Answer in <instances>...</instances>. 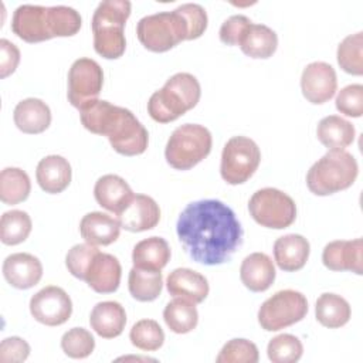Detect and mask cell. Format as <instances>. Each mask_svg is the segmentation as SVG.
Returning a JSON list of instances; mask_svg holds the SVG:
<instances>
[{
    "label": "cell",
    "instance_id": "f35d334b",
    "mask_svg": "<svg viewBox=\"0 0 363 363\" xmlns=\"http://www.w3.org/2000/svg\"><path fill=\"white\" fill-rule=\"evenodd\" d=\"M95 347V339L84 328H72L67 330L61 337V349L72 359L88 357Z\"/></svg>",
    "mask_w": 363,
    "mask_h": 363
},
{
    "label": "cell",
    "instance_id": "8992f818",
    "mask_svg": "<svg viewBox=\"0 0 363 363\" xmlns=\"http://www.w3.org/2000/svg\"><path fill=\"white\" fill-rule=\"evenodd\" d=\"M213 145L210 130L197 123H184L170 135L164 157L176 170H189L208 156Z\"/></svg>",
    "mask_w": 363,
    "mask_h": 363
},
{
    "label": "cell",
    "instance_id": "ab89813d",
    "mask_svg": "<svg viewBox=\"0 0 363 363\" xmlns=\"http://www.w3.org/2000/svg\"><path fill=\"white\" fill-rule=\"evenodd\" d=\"M259 359L258 347L255 343L247 339H231L228 340L218 356L217 363H257Z\"/></svg>",
    "mask_w": 363,
    "mask_h": 363
},
{
    "label": "cell",
    "instance_id": "ac0fdd59",
    "mask_svg": "<svg viewBox=\"0 0 363 363\" xmlns=\"http://www.w3.org/2000/svg\"><path fill=\"white\" fill-rule=\"evenodd\" d=\"M122 268L116 257L98 252L85 274V282L98 294H112L119 288Z\"/></svg>",
    "mask_w": 363,
    "mask_h": 363
},
{
    "label": "cell",
    "instance_id": "7a4b0ae2",
    "mask_svg": "<svg viewBox=\"0 0 363 363\" xmlns=\"http://www.w3.org/2000/svg\"><path fill=\"white\" fill-rule=\"evenodd\" d=\"M81 24L79 13L68 6L23 4L16 9L11 18L13 33L27 43L75 35Z\"/></svg>",
    "mask_w": 363,
    "mask_h": 363
},
{
    "label": "cell",
    "instance_id": "e575fe53",
    "mask_svg": "<svg viewBox=\"0 0 363 363\" xmlns=\"http://www.w3.org/2000/svg\"><path fill=\"white\" fill-rule=\"evenodd\" d=\"M31 218L26 211H6L0 220V240L6 245H17L27 240L31 233Z\"/></svg>",
    "mask_w": 363,
    "mask_h": 363
},
{
    "label": "cell",
    "instance_id": "277c9868",
    "mask_svg": "<svg viewBox=\"0 0 363 363\" xmlns=\"http://www.w3.org/2000/svg\"><path fill=\"white\" fill-rule=\"evenodd\" d=\"M132 4L128 0H105L98 4L92 16V34L95 51L106 58L122 57L126 48L125 24L130 16Z\"/></svg>",
    "mask_w": 363,
    "mask_h": 363
},
{
    "label": "cell",
    "instance_id": "44dd1931",
    "mask_svg": "<svg viewBox=\"0 0 363 363\" xmlns=\"http://www.w3.org/2000/svg\"><path fill=\"white\" fill-rule=\"evenodd\" d=\"M94 196L101 207L119 214L130 203L135 194L121 176L105 174L96 180Z\"/></svg>",
    "mask_w": 363,
    "mask_h": 363
},
{
    "label": "cell",
    "instance_id": "9a60e30c",
    "mask_svg": "<svg viewBox=\"0 0 363 363\" xmlns=\"http://www.w3.org/2000/svg\"><path fill=\"white\" fill-rule=\"evenodd\" d=\"M116 218L122 228L132 233H140L157 225L160 220V208L150 196L135 194L130 203L116 214Z\"/></svg>",
    "mask_w": 363,
    "mask_h": 363
},
{
    "label": "cell",
    "instance_id": "bcb514c9",
    "mask_svg": "<svg viewBox=\"0 0 363 363\" xmlns=\"http://www.w3.org/2000/svg\"><path fill=\"white\" fill-rule=\"evenodd\" d=\"M20 62V50L11 41L0 40V78L13 74Z\"/></svg>",
    "mask_w": 363,
    "mask_h": 363
},
{
    "label": "cell",
    "instance_id": "2e32d148",
    "mask_svg": "<svg viewBox=\"0 0 363 363\" xmlns=\"http://www.w3.org/2000/svg\"><path fill=\"white\" fill-rule=\"evenodd\" d=\"M3 275L13 288L30 289L40 282L43 277V265L33 254L16 252L6 257L3 262Z\"/></svg>",
    "mask_w": 363,
    "mask_h": 363
},
{
    "label": "cell",
    "instance_id": "52a82bcc",
    "mask_svg": "<svg viewBox=\"0 0 363 363\" xmlns=\"http://www.w3.org/2000/svg\"><path fill=\"white\" fill-rule=\"evenodd\" d=\"M142 45L153 52H164L189 38V27L177 9L142 17L136 26Z\"/></svg>",
    "mask_w": 363,
    "mask_h": 363
},
{
    "label": "cell",
    "instance_id": "4316f807",
    "mask_svg": "<svg viewBox=\"0 0 363 363\" xmlns=\"http://www.w3.org/2000/svg\"><path fill=\"white\" fill-rule=\"evenodd\" d=\"M16 126L30 135L44 132L51 123V111L48 105L38 98H26L14 108Z\"/></svg>",
    "mask_w": 363,
    "mask_h": 363
},
{
    "label": "cell",
    "instance_id": "603a6c76",
    "mask_svg": "<svg viewBox=\"0 0 363 363\" xmlns=\"http://www.w3.org/2000/svg\"><path fill=\"white\" fill-rule=\"evenodd\" d=\"M240 278L245 288L252 292L267 291L275 281V267L272 259L264 252L247 255L240 267Z\"/></svg>",
    "mask_w": 363,
    "mask_h": 363
},
{
    "label": "cell",
    "instance_id": "d6a6232c",
    "mask_svg": "<svg viewBox=\"0 0 363 363\" xmlns=\"http://www.w3.org/2000/svg\"><path fill=\"white\" fill-rule=\"evenodd\" d=\"M163 286V278L160 271L152 269H142L133 267L129 271L128 278V288L130 295L139 302H152L155 301Z\"/></svg>",
    "mask_w": 363,
    "mask_h": 363
},
{
    "label": "cell",
    "instance_id": "f546056e",
    "mask_svg": "<svg viewBox=\"0 0 363 363\" xmlns=\"http://www.w3.org/2000/svg\"><path fill=\"white\" fill-rule=\"evenodd\" d=\"M277 47V33L265 24L251 23L240 41L241 51L251 58H269Z\"/></svg>",
    "mask_w": 363,
    "mask_h": 363
},
{
    "label": "cell",
    "instance_id": "7c38bea8",
    "mask_svg": "<svg viewBox=\"0 0 363 363\" xmlns=\"http://www.w3.org/2000/svg\"><path fill=\"white\" fill-rule=\"evenodd\" d=\"M30 312L43 325L60 326L71 318L72 302L62 288L48 285L31 296Z\"/></svg>",
    "mask_w": 363,
    "mask_h": 363
},
{
    "label": "cell",
    "instance_id": "484cf974",
    "mask_svg": "<svg viewBox=\"0 0 363 363\" xmlns=\"http://www.w3.org/2000/svg\"><path fill=\"white\" fill-rule=\"evenodd\" d=\"M89 325L104 339L119 336L126 325V312L116 301L96 303L89 315Z\"/></svg>",
    "mask_w": 363,
    "mask_h": 363
},
{
    "label": "cell",
    "instance_id": "b9f144b4",
    "mask_svg": "<svg viewBox=\"0 0 363 363\" xmlns=\"http://www.w3.org/2000/svg\"><path fill=\"white\" fill-rule=\"evenodd\" d=\"M336 109L352 118H360L363 113V85L352 84L342 88L336 96Z\"/></svg>",
    "mask_w": 363,
    "mask_h": 363
},
{
    "label": "cell",
    "instance_id": "30bf717a",
    "mask_svg": "<svg viewBox=\"0 0 363 363\" xmlns=\"http://www.w3.org/2000/svg\"><path fill=\"white\" fill-rule=\"evenodd\" d=\"M259 162L258 145L247 136H234L227 140L221 153V177L228 184L245 183L255 173Z\"/></svg>",
    "mask_w": 363,
    "mask_h": 363
},
{
    "label": "cell",
    "instance_id": "4fadbf2b",
    "mask_svg": "<svg viewBox=\"0 0 363 363\" xmlns=\"http://www.w3.org/2000/svg\"><path fill=\"white\" fill-rule=\"evenodd\" d=\"M108 139L113 150L123 156L142 155L149 143L147 130L126 108Z\"/></svg>",
    "mask_w": 363,
    "mask_h": 363
},
{
    "label": "cell",
    "instance_id": "83f0119b",
    "mask_svg": "<svg viewBox=\"0 0 363 363\" xmlns=\"http://www.w3.org/2000/svg\"><path fill=\"white\" fill-rule=\"evenodd\" d=\"M170 247L162 237H149L139 241L132 251L133 267L162 271L170 261Z\"/></svg>",
    "mask_w": 363,
    "mask_h": 363
},
{
    "label": "cell",
    "instance_id": "f6af8a7d",
    "mask_svg": "<svg viewBox=\"0 0 363 363\" xmlns=\"http://www.w3.org/2000/svg\"><path fill=\"white\" fill-rule=\"evenodd\" d=\"M30 354V345L18 337H6L0 343V362L1 363H20L24 362Z\"/></svg>",
    "mask_w": 363,
    "mask_h": 363
},
{
    "label": "cell",
    "instance_id": "8d00e7d4",
    "mask_svg": "<svg viewBox=\"0 0 363 363\" xmlns=\"http://www.w3.org/2000/svg\"><path fill=\"white\" fill-rule=\"evenodd\" d=\"M129 339L138 349L153 352L162 347L164 342V332L156 320L142 319L132 326Z\"/></svg>",
    "mask_w": 363,
    "mask_h": 363
},
{
    "label": "cell",
    "instance_id": "d6986e66",
    "mask_svg": "<svg viewBox=\"0 0 363 363\" xmlns=\"http://www.w3.org/2000/svg\"><path fill=\"white\" fill-rule=\"evenodd\" d=\"M166 286L170 295L184 298L193 303L203 302L210 291L206 277L190 268L173 269L166 279Z\"/></svg>",
    "mask_w": 363,
    "mask_h": 363
},
{
    "label": "cell",
    "instance_id": "7bdbcfd3",
    "mask_svg": "<svg viewBox=\"0 0 363 363\" xmlns=\"http://www.w3.org/2000/svg\"><path fill=\"white\" fill-rule=\"evenodd\" d=\"M179 13L184 17L189 27V38L196 40L201 37V34L207 28V13L197 3H184L177 7Z\"/></svg>",
    "mask_w": 363,
    "mask_h": 363
},
{
    "label": "cell",
    "instance_id": "ba28073f",
    "mask_svg": "<svg viewBox=\"0 0 363 363\" xmlns=\"http://www.w3.org/2000/svg\"><path fill=\"white\" fill-rule=\"evenodd\" d=\"M248 211L255 223L274 230L286 228L296 218V204L292 197L274 187L257 190L248 201Z\"/></svg>",
    "mask_w": 363,
    "mask_h": 363
},
{
    "label": "cell",
    "instance_id": "4dcf8cb0",
    "mask_svg": "<svg viewBox=\"0 0 363 363\" xmlns=\"http://www.w3.org/2000/svg\"><path fill=\"white\" fill-rule=\"evenodd\" d=\"M349 302L336 294H322L315 305V315L320 325L329 329H337L345 326L350 319Z\"/></svg>",
    "mask_w": 363,
    "mask_h": 363
},
{
    "label": "cell",
    "instance_id": "8fae6325",
    "mask_svg": "<svg viewBox=\"0 0 363 363\" xmlns=\"http://www.w3.org/2000/svg\"><path fill=\"white\" fill-rule=\"evenodd\" d=\"M104 72L92 58H78L68 71V101L78 111L98 99L102 91Z\"/></svg>",
    "mask_w": 363,
    "mask_h": 363
},
{
    "label": "cell",
    "instance_id": "cb8c5ba5",
    "mask_svg": "<svg viewBox=\"0 0 363 363\" xmlns=\"http://www.w3.org/2000/svg\"><path fill=\"white\" fill-rule=\"evenodd\" d=\"M121 228L118 218L101 211L85 214L79 223L81 237L91 245H109L115 242Z\"/></svg>",
    "mask_w": 363,
    "mask_h": 363
},
{
    "label": "cell",
    "instance_id": "9c48e42d",
    "mask_svg": "<svg viewBox=\"0 0 363 363\" xmlns=\"http://www.w3.org/2000/svg\"><path fill=\"white\" fill-rule=\"evenodd\" d=\"M308 313V301L303 294L284 289L268 298L258 311V322L267 332L281 330L299 320Z\"/></svg>",
    "mask_w": 363,
    "mask_h": 363
},
{
    "label": "cell",
    "instance_id": "ee69618b",
    "mask_svg": "<svg viewBox=\"0 0 363 363\" xmlns=\"http://www.w3.org/2000/svg\"><path fill=\"white\" fill-rule=\"evenodd\" d=\"M251 24V20L242 14H234L228 17L220 27V40L227 45H240V41Z\"/></svg>",
    "mask_w": 363,
    "mask_h": 363
},
{
    "label": "cell",
    "instance_id": "74e56055",
    "mask_svg": "<svg viewBox=\"0 0 363 363\" xmlns=\"http://www.w3.org/2000/svg\"><path fill=\"white\" fill-rule=\"evenodd\" d=\"M303 346L301 340L289 333H282L272 337L267 347L268 359L274 363H295L301 359Z\"/></svg>",
    "mask_w": 363,
    "mask_h": 363
},
{
    "label": "cell",
    "instance_id": "ffe728a7",
    "mask_svg": "<svg viewBox=\"0 0 363 363\" xmlns=\"http://www.w3.org/2000/svg\"><path fill=\"white\" fill-rule=\"evenodd\" d=\"M125 108L112 105L108 101H94L79 109L81 123L85 129L95 135L109 136L116 123L119 122Z\"/></svg>",
    "mask_w": 363,
    "mask_h": 363
},
{
    "label": "cell",
    "instance_id": "7402d4cb",
    "mask_svg": "<svg viewBox=\"0 0 363 363\" xmlns=\"http://www.w3.org/2000/svg\"><path fill=\"white\" fill-rule=\"evenodd\" d=\"M309 241L301 234H286L274 242V258L277 265L286 272L299 271L309 258Z\"/></svg>",
    "mask_w": 363,
    "mask_h": 363
},
{
    "label": "cell",
    "instance_id": "f1b7e54d",
    "mask_svg": "<svg viewBox=\"0 0 363 363\" xmlns=\"http://www.w3.org/2000/svg\"><path fill=\"white\" fill-rule=\"evenodd\" d=\"M354 135V126L337 115L325 116L319 121L316 128V136L319 142L329 150H343L352 145Z\"/></svg>",
    "mask_w": 363,
    "mask_h": 363
},
{
    "label": "cell",
    "instance_id": "d4e9b609",
    "mask_svg": "<svg viewBox=\"0 0 363 363\" xmlns=\"http://www.w3.org/2000/svg\"><path fill=\"white\" fill-rule=\"evenodd\" d=\"M71 164L60 155H50L37 164L35 177L40 187L50 194L64 191L71 183Z\"/></svg>",
    "mask_w": 363,
    "mask_h": 363
},
{
    "label": "cell",
    "instance_id": "836d02e7",
    "mask_svg": "<svg viewBox=\"0 0 363 363\" xmlns=\"http://www.w3.org/2000/svg\"><path fill=\"white\" fill-rule=\"evenodd\" d=\"M31 190L28 174L18 167H6L0 173V199L4 204L24 201Z\"/></svg>",
    "mask_w": 363,
    "mask_h": 363
},
{
    "label": "cell",
    "instance_id": "e0dca14e",
    "mask_svg": "<svg viewBox=\"0 0 363 363\" xmlns=\"http://www.w3.org/2000/svg\"><path fill=\"white\" fill-rule=\"evenodd\" d=\"M362 238L332 241L323 248V265L330 271H352L362 275Z\"/></svg>",
    "mask_w": 363,
    "mask_h": 363
},
{
    "label": "cell",
    "instance_id": "5bb4252c",
    "mask_svg": "<svg viewBox=\"0 0 363 363\" xmlns=\"http://www.w3.org/2000/svg\"><path fill=\"white\" fill-rule=\"evenodd\" d=\"M336 88V72L330 64L315 61L303 68L301 75V89L311 104H325L335 95Z\"/></svg>",
    "mask_w": 363,
    "mask_h": 363
},
{
    "label": "cell",
    "instance_id": "5b68a950",
    "mask_svg": "<svg viewBox=\"0 0 363 363\" xmlns=\"http://www.w3.org/2000/svg\"><path fill=\"white\" fill-rule=\"evenodd\" d=\"M359 166L346 150H329L315 162L306 174L308 189L316 196H329L350 187L357 177Z\"/></svg>",
    "mask_w": 363,
    "mask_h": 363
},
{
    "label": "cell",
    "instance_id": "3957f363",
    "mask_svg": "<svg viewBox=\"0 0 363 363\" xmlns=\"http://www.w3.org/2000/svg\"><path fill=\"white\" fill-rule=\"evenodd\" d=\"M201 88L197 78L189 72L172 75L162 89L153 92L147 102L150 118L159 123L173 122L200 101Z\"/></svg>",
    "mask_w": 363,
    "mask_h": 363
},
{
    "label": "cell",
    "instance_id": "60d3db41",
    "mask_svg": "<svg viewBox=\"0 0 363 363\" xmlns=\"http://www.w3.org/2000/svg\"><path fill=\"white\" fill-rule=\"evenodd\" d=\"M98 252L99 250L96 248V245H91L88 242L75 244L71 250H68L65 257V265L68 268V272L72 277L84 281L89 264Z\"/></svg>",
    "mask_w": 363,
    "mask_h": 363
},
{
    "label": "cell",
    "instance_id": "d590c367",
    "mask_svg": "<svg viewBox=\"0 0 363 363\" xmlns=\"http://www.w3.org/2000/svg\"><path fill=\"white\" fill-rule=\"evenodd\" d=\"M337 64L352 75L363 74V33H354L345 37L337 45Z\"/></svg>",
    "mask_w": 363,
    "mask_h": 363
},
{
    "label": "cell",
    "instance_id": "1f68e13d",
    "mask_svg": "<svg viewBox=\"0 0 363 363\" xmlns=\"http://www.w3.org/2000/svg\"><path fill=\"white\" fill-rule=\"evenodd\" d=\"M196 303L174 296L173 301H170L163 311V319L167 325V328L179 335L191 332L199 322V313L194 306Z\"/></svg>",
    "mask_w": 363,
    "mask_h": 363
},
{
    "label": "cell",
    "instance_id": "6da1fadb",
    "mask_svg": "<svg viewBox=\"0 0 363 363\" xmlns=\"http://www.w3.org/2000/svg\"><path fill=\"white\" fill-rule=\"evenodd\" d=\"M176 231L190 258L203 265L228 261L242 242L235 213L216 199L189 203L177 218Z\"/></svg>",
    "mask_w": 363,
    "mask_h": 363
}]
</instances>
